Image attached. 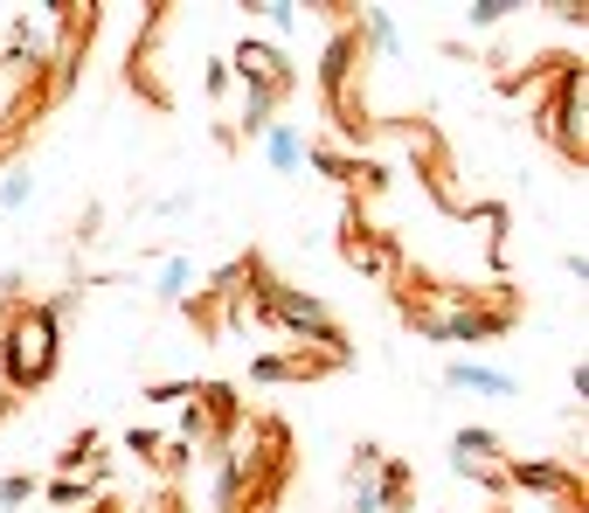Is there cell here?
Masks as SVG:
<instances>
[{
  "instance_id": "6da1fadb",
  "label": "cell",
  "mask_w": 589,
  "mask_h": 513,
  "mask_svg": "<svg viewBox=\"0 0 589 513\" xmlns=\"http://www.w3.org/2000/svg\"><path fill=\"white\" fill-rule=\"evenodd\" d=\"M340 257L354 264V271H368V278H395V264H403V243H395L389 230H375L360 208H347V222H340Z\"/></svg>"
},
{
  "instance_id": "7a4b0ae2",
  "label": "cell",
  "mask_w": 589,
  "mask_h": 513,
  "mask_svg": "<svg viewBox=\"0 0 589 513\" xmlns=\"http://www.w3.org/2000/svg\"><path fill=\"white\" fill-rule=\"evenodd\" d=\"M451 465L465 472V479H479V486H492V492H506V444L492 430H479V424H465L458 437H451Z\"/></svg>"
},
{
  "instance_id": "3957f363",
  "label": "cell",
  "mask_w": 589,
  "mask_h": 513,
  "mask_svg": "<svg viewBox=\"0 0 589 513\" xmlns=\"http://www.w3.org/2000/svg\"><path fill=\"white\" fill-rule=\"evenodd\" d=\"M333 368H347V354H327V347L306 354L298 347V354H263L250 375L257 382H319V375H333Z\"/></svg>"
},
{
  "instance_id": "277c9868",
  "label": "cell",
  "mask_w": 589,
  "mask_h": 513,
  "mask_svg": "<svg viewBox=\"0 0 589 513\" xmlns=\"http://www.w3.org/2000/svg\"><path fill=\"white\" fill-rule=\"evenodd\" d=\"M444 389H465V395H513V375L486 368V361H444Z\"/></svg>"
},
{
  "instance_id": "5b68a950",
  "label": "cell",
  "mask_w": 589,
  "mask_h": 513,
  "mask_svg": "<svg viewBox=\"0 0 589 513\" xmlns=\"http://www.w3.org/2000/svg\"><path fill=\"white\" fill-rule=\"evenodd\" d=\"M257 139H263V160H271L278 174H298V167H306V146H312V139H306L298 125H263Z\"/></svg>"
},
{
  "instance_id": "8992f818",
  "label": "cell",
  "mask_w": 589,
  "mask_h": 513,
  "mask_svg": "<svg viewBox=\"0 0 589 513\" xmlns=\"http://www.w3.org/2000/svg\"><path fill=\"white\" fill-rule=\"evenodd\" d=\"M187 284H195V264H187V257H167V264H160V298H167V306H181Z\"/></svg>"
},
{
  "instance_id": "52a82bcc",
  "label": "cell",
  "mask_w": 589,
  "mask_h": 513,
  "mask_svg": "<svg viewBox=\"0 0 589 513\" xmlns=\"http://www.w3.org/2000/svg\"><path fill=\"white\" fill-rule=\"evenodd\" d=\"M35 201V174L28 167H14V174H0V216H14V208Z\"/></svg>"
},
{
  "instance_id": "ba28073f",
  "label": "cell",
  "mask_w": 589,
  "mask_h": 513,
  "mask_svg": "<svg viewBox=\"0 0 589 513\" xmlns=\"http://www.w3.org/2000/svg\"><path fill=\"white\" fill-rule=\"evenodd\" d=\"M35 492H42V479H35V472H8V479H0V513H14V506H28Z\"/></svg>"
},
{
  "instance_id": "9c48e42d",
  "label": "cell",
  "mask_w": 589,
  "mask_h": 513,
  "mask_svg": "<svg viewBox=\"0 0 589 513\" xmlns=\"http://www.w3.org/2000/svg\"><path fill=\"white\" fill-rule=\"evenodd\" d=\"M506 14H513L506 0H479V8H465V22H471V28H500Z\"/></svg>"
},
{
  "instance_id": "30bf717a",
  "label": "cell",
  "mask_w": 589,
  "mask_h": 513,
  "mask_svg": "<svg viewBox=\"0 0 589 513\" xmlns=\"http://www.w3.org/2000/svg\"><path fill=\"white\" fill-rule=\"evenodd\" d=\"M257 14L271 22V35H292V28H298V8H292V0H271V8H257Z\"/></svg>"
}]
</instances>
